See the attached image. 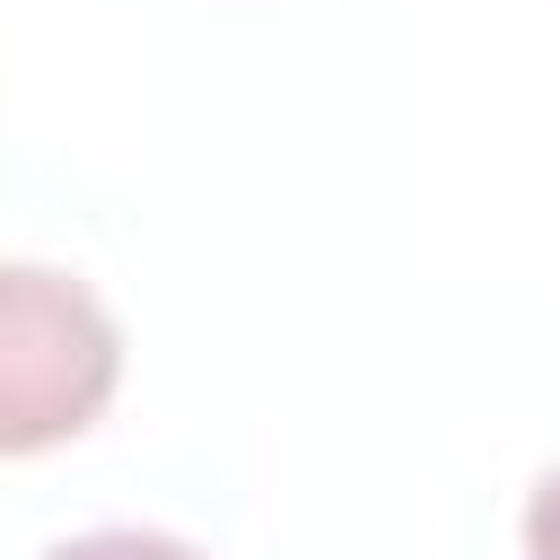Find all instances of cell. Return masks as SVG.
<instances>
[{"instance_id": "7a4b0ae2", "label": "cell", "mask_w": 560, "mask_h": 560, "mask_svg": "<svg viewBox=\"0 0 560 560\" xmlns=\"http://www.w3.org/2000/svg\"><path fill=\"white\" fill-rule=\"evenodd\" d=\"M44 560H210V551H192L184 534H158V525H96V534L52 542Z\"/></svg>"}, {"instance_id": "3957f363", "label": "cell", "mask_w": 560, "mask_h": 560, "mask_svg": "<svg viewBox=\"0 0 560 560\" xmlns=\"http://www.w3.org/2000/svg\"><path fill=\"white\" fill-rule=\"evenodd\" d=\"M525 560H560V464L525 499Z\"/></svg>"}, {"instance_id": "6da1fadb", "label": "cell", "mask_w": 560, "mask_h": 560, "mask_svg": "<svg viewBox=\"0 0 560 560\" xmlns=\"http://www.w3.org/2000/svg\"><path fill=\"white\" fill-rule=\"evenodd\" d=\"M122 385V324L79 271L0 262V455H44Z\"/></svg>"}]
</instances>
